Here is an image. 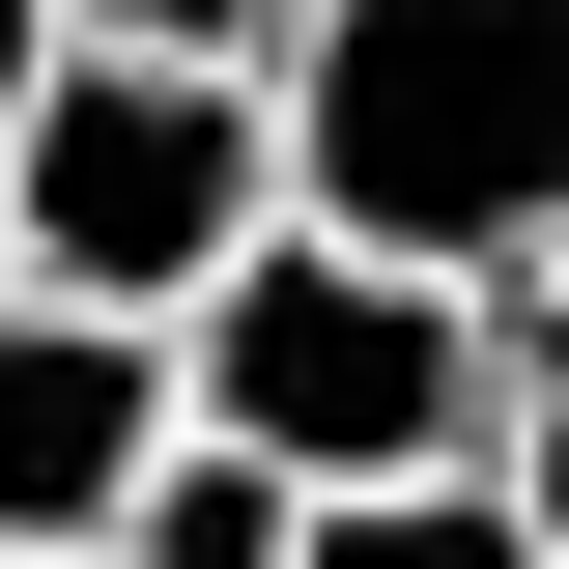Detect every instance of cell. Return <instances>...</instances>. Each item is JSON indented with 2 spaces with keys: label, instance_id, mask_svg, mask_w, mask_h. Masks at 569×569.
<instances>
[{
  "label": "cell",
  "instance_id": "8992f818",
  "mask_svg": "<svg viewBox=\"0 0 569 569\" xmlns=\"http://www.w3.org/2000/svg\"><path fill=\"white\" fill-rule=\"evenodd\" d=\"M86 569H284V456H228V427L171 399V456L86 512Z\"/></svg>",
  "mask_w": 569,
  "mask_h": 569
},
{
  "label": "cell",
  "instance_id": "5b68a950",
  "mask_svg": "<svg viewBox=\"0 0 569 569\" xmlns=\"http://www.w3.org/2000/svg\"><path fill=\"white\" fill-rule=\"evenodd\" d=\"M284 569H541L512 456H399V485H284Z\"/></svg>",
  "mask_w": 569,
  "mask_h": 569
},
{
  "label": "cell",
  "instance_id": "3957f363",
  "mask_svg": "<svg viewBox=\"0 0 569 569\" xmlns=\"http://www.w3.org/2000/svg\"><path fill=\"white\" fill-rule=\"evenodd\" d=\"M257 200H284L257 58H171V29H58V86L0 114V257L29 284H114V313H171Z\"/></svg>",
  "mask_w": 569,
  "mask_h": 569
},
{
  "label": "cell",
  "instance_id": "ba28073f",
  "mask_svg": "<svg viewBox=\"0 0 569 569\" xmlns=\"http://www.w3.org/2000/svg\"><path fill=\"white\" fill-rule=\"evenodd\" d=\"M86 29H171V58H284L313 0H86Z\"/></svg>",
  "mask_w": 569,
  "mask_h": 569
},
{
  "label": "cell",
  "instance_id": "6da1fadb",
  "mask_svg": "<svg viewBox=\"0 0 569 569\" xmlns=\"http://www.w3.org/2000/svg\"><path fill=\"white\" fill-rule=\"evenodd\" d=\"M257 114H284V200L313 228L512 284L569 228V0H313L257 58Z\"/></svg>",
  "mask_w": 569,
  "mask_h": 569
},
{
  "label": "cell",
  "instance_id": "9c48e42d",
  "mask_svg": "<svg viewBox=\"0 0 569 569\" xmlns=\"http://www.w3.org/2000/svg\"><path fill=\"white\" fill-rule=\"evenodd\" d=\"M58 29H86V0H0V114H29V86H58Z\"/></svg>",
  "mask_w": 569,
  "mask_h": 569
},
{
  "label": "cell",
  "instance_id": "277c9868",
  "mask_svg": "<svg viewBox=\"0 0 569 569\" xmlns=\"http://www.w3.org/2000/svg\"><path fill=\"white\" fill-rule=\"evenodd\" d=\"M142 456H171V313H114V284H29V257H0V541H86Z\"/></svg>",
  "mask_w": 569,
  "mask_h": 569
},
{
  "label": "cell",
  "instance_id": "7a4b0ae2",
  "mask_svg": "<svg viewBox=\"0 0 569 569\" xmlns=\"http://www.w3.org/2000/svg\"><path fill=\"white\" fill-rule=\"evenodd\" d=\"M171 399L284 485H399V456H485V284L456 257H370V228L257 200L200 284H171Z\"/></svg>",
  "mask_w": 569,
  "mask_h": 569
},
{
  "label": "cell",
  "instance_id": "52a82bcc",
  "mask_svg": "<svg viewBox=\"0 0 569 569\" xmlns=\"http://www.w3.org/2000/svg\"><path fill=\"white\" fill-rule=\"evenodd\" d=\"M485 456H512V512H541V569H569V228L485 284Z\"/></svg>",
  "mask_w": 569,
  "mask_h": 569
},
{
  "label": "cell",
  "instance_id": "30bf717a",
  "mask_svg": "<svg viewBox=\"0 0 569 569\" xmlns=\"http://www.w3.org/2000/svg\"><path fill=\"white\" fill-rule=\"evenodd\" d=\"M0 569H86V541H0Z\"/></svg>",
  "mask_w": 569,
  "mask_h": 569
}]
</instances>
